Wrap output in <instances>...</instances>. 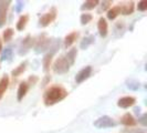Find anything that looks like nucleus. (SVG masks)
Segmentation results:
<instances>
[{
	"mask_svg": "<svg viewBox=\"0 0 147 133\" xmlns=\"http://www.w3.org/2000/svg\"><path fill=\"white\" fill-rule=\"evenodd\" d=\"M67 94L69 93L65 88H63L61 86H52L49 89H47V91L44 92L43 102L48 107L53 105V104L62 101L63 99H65Z\"/></svg>",
	"mask_w": 147,
	"mask_h": 133,
	"instance_id": "nucleus-1",
	"label": "nucleus"
},
{
	"mask_svg": "<svg viewBox=\"0 0 147 133\" xmlns=\"http://www.w3.org/2000/svg\"><path fill=\"white\" fill-rule=\"evenodd\" d=\"M53 71L58 74H64L70 70V64L67 62V60L64 56H61L58 59L54 61L53 66H52Z\"/></svg>",
	"mask_w": 147,
	"mask_h": 133,
	"instance_id": "nucleus-2",
	"label": "nucleus"
},
{
	"mask_svg": "<svg viewBox=\"0 0 147 133\" xmlns=\"http://www.w3.org/2000/svg\"><path fill=\"white\" fill-rule=\"evenodd\" d=\"M51 43H52V39L45 37L44 35H42L37 40V42H36V45H34V49L36 50L34 51H36V53H41V52L48 50L50 48Z\"/></svg>",
	"mask_w": 147,
	"mask_h": 133,
	"instance_id": "nucleus-3",
	"label": "nucleus"
},
{
	"mask_svg": "<svg viewBox=\"0 0 147 133\" xmlns=\"http://www.w3.org/2000/svg\"><path fill=\"white\" fill-rule=\"evenodd\" d=\"M55 18H57V8L52 7L49 12L44 14L39 19V24L41 27H48L50 23H52V22L55 20Z\"/></svg>",
	"mask_w": 147,
	"mask_h": 133,
	"instance_id": "nucleus-4",
	"label": "nucleus"
},
{
	"mask_svg": "<svg viewBox=\"0 0 147 133\" xmlns=\"http://www.w3.org/2000/svg\"><path fill=\"white\" fill-rule=\"evenodd\" d=\"M115 126H116V123L109 115H103L94 121V126L98 128V129H107V128H113Z\"/></svg>",
	"mask_w": 147,
	"mask_h": 133,
	"instance_id": "nucleus-5",
	"label": "nucleus"
},
{
	"mask_svg": "<svg viewBox=\"0 0 147 133\" xmlns=\"http://www.w3.org/2000/svg\"><path fill=\"white\" fill-rule=\"evenodd\" d=\"M91 73H92V66H86L85 68H83L75 75V81H76V83L80 84L82 82H84L86 79L90 78Z\"/></svg>",
	"mask_w": 147,
	"mask_h": 133,
	"instance_id": "nucleus-6",
	"label": "nucleus"
},
{
	"mask_svg": "<svg viewBox=\"0 0 147 133\" xmlns=\"http://www.w3.org/2000/svg\"><path fill=\"white\" fill-rule=\"evenodd\" d=\"M11 1H0V28H2L7 21V12Z\"/></svg>",
	"mask_w": 147,
	"mask_h": 133,
	"instance_id": "nucleus-7",
	"label": "nucleus"
},
{
	"mask_svg": "<svg viewBox=\"0 0 147 133\" xmlns=\"http://www.w3.org/2000/svg\"><path fill=\"white\" fill-rule=\"evenodd\" d=\"M34 42V39L31 38V36H27V37L23 39L21 45H20V49H19V54L20 56H24L27 54L29 50L32 48V44Z\"/></svg>",
	"mask_w": 147,
	"mask_h": 133,
	"instance_id": "nucleus-8",
	"label": "nucleus"
},
{
	"mask_svg": "<svg viewBox=\"0 0 147 133\" xmlns=\"http://www.w3.org/2000/svg\"><path fill=\"white\" fill-rule=\"evenodd\" d=\"M135 102H136V99L134 96H123L117 101V105L122 109H127L134 105Z\"/></svg>",
	"mask_w": 147,
	"mask_h": 133,
	"instance_id": "nucleus-9",
	"label": "nucleus"
},
{
	"mask_svg": "<svg viewBox=\"0 0 147 133\" xmlns=\"http://www.w3.org/2000/svg\"><path fill=\"white\" fill-rule=\"evenodd\" d=\"M97 29L100 32V36L102 38H105L107 36V31H109V24L104 18H100L97 22Z\"/></svg>",
	"mask_w": 147,
	"mask_h": 133,
	"instance_id": "nucleus-10",
	"label": "nucleus"
},
{
	"mask_svg": "<svg viewBox=\"0 0 147 133\" xmlns=\"http://www.w3.org/2000/svg\"><path fill=\"white\" fill-rule=\"evenodd\" d=\"M121 123L126 126H134L137 124V121L134 119L131 113H125L121 119Z\"/></svg>",
	"mask_w": 147,
	"mask_h": 133,
	"instance_id": "nucleus-11",
	"label": "nucleus"
},
{
	"mask_svg": "<svg viewBox=\"0 0 147 133\" xmlns=\"http://www.w3.org/2000/svg\"><path fill=\"white\" fill-rule=\"evenodd\" d=\"M28 90H29V84H28L27 82H21V83L19 84L18 93H17V99H18V101H21L22 99L24 98V96H26L27 92H28Z\"/></svg>",
	"mask_w": 147,
	"mask_h": 133,
	"instance_id": "nucleus-12",
	"label": "nucleus"
},
{
	"mask_svg": "<svg viewBox=\"0 0 147 133\" xmlns=\"http://www.w3.org/2000/svg\"><path fill=\"white\" fill-rule=\"evenodd\" d=\"M9 86V77L7 74H5L1 79H0V100L2 99L3 94L6 93V90L8 89Z\"/></svg>",
	"mask_w": 147,
	"mask_h": 133,
	"instance_id": "nucleus-13",
	"label": "nucleus"
},
{
	"mask_svg": "<svg viewBox=\"0 0 147 133\" xmlns=\"http://www.w3.org/2000/svg\"><path fill=\"white\" fill-rule=\"evenodd\" d=\"M119 8H121V14L122 15H131L134 11V2L133 1H129V2H126L125 5H119Z\"/></svg>",
	"mask_w": 147,
	"mask_h": 133,
	"instance_id": "nucleus-14",
	"label": "nucleus"
},
{
	"mask_svg": "<svg viewBox=\"0 0 147 133\" xmlns=\"http://www.w3.org/2000/svg\"><path fill=\"white\" fill-rule=\"evenodd\" d=\"M79 36V33L76 32V31H73V32H71V33H69L65 38H64V48H69V47H71L73 42L76 40V38Z\"/></svg>",
	"mask_w": 147,
	"mask_h": 133,
	"instance_id": "nucleus-15",
	"label": "nucleus"
},
{
	"mask_svg": "<svg viewBox=\"0 0 147 133\" xmlns=\"http://www.w3.org/2000/svg\"><path fill=\"white\" fill-rule=\"evenodd\" d=\"M53 54H54V52L51 51V52H49V53H47V54L44 56L43 60H42V64H43V71L44 72H48V71H49Z\"/></svg>",
	"mask_w": 147,
	"mask_h": 133,
	"instance_id": "nucleus-16",
	"label": "nucleus"
},
{
	"mask_svg": "<svg viewBox=\"0 0 147 133\" xmlns=\"http://www.w3.org/2000/svg\"><path fill=\"white\" fill-rule=\"evenodd\" d=\"M94 40H95V37H94V36H88V37L83 38V40H82L81 43H80V48L83 49V50L88 49V47L94 42Z\"/></svg>",
	"mask_w": 147,
	"mask_h": 133,
	"instance_id": "nucleus-17",
	"label": "nucleus"
},
{
	"mask_svg": "<svg viewBox=\"0 0 147 133\" xmlns=\"http://www.w3.org/2000/svg\"><path fill=\"white\" fill-rule=\"evenodd\" d=\"M119 14H121V8H119V6L112 7L111 9L107 10V18H109L110 20H114Z\"/></svg>",
	"mask_w": 147,
	"mask_h": 133,
	"instance_id": "nucleus-18",
	"label": "nucleus"
},
{
	"mask_svg": "<svg viewBox=\"0 0 147 133\" xmlns=\"http://www.w3.org/2000/svg\"><path fill=\"white\" fill-rule=\"evenodd\" d=\"M76 56H78V50H76V48H72L70 51L67 52V54H66L65 58H66V60H67V62H69L70 66L74 64L75 59H76Z\"/></svg>",
	"mask_w": 147,
	"mask_h": 133,
	"instance_id": "nucleus-19",
	"label": "nucleus"
},
{
	"mask_svg": "<svg viewBox=\"0 0 147 133\" xmlns=\"http://www.w3.org/2000/svg\"><path fill=\"white\" fill-rule=\"evenodd\" d=\"M100 2L97 1V0H88V1H85L83 5L81 6V10H92V9H94V8L98 5Z\"/></svg>",
	"mask_w": 147,
	"mask_h": 133,
	"instance_id": "nucleus-20",
	"label": "nucleus"
},
{
	"mask_svg": "<svg viewBox=\"0 0 147 133\" xmlns=\"http://www.w3.org/2000/svg\"><path fill=\"white\" fill-rule=\"evenodd\" d=\"M28 20H29V16H28V15L21 16V17L19 18L18 22H17V29L19 30V31H22V30L26 28Z\"/></svg>",
	"mask_w": 147,
	"mask_h": 133,
	"instance_id": "nucleus-21",
	"label": "nucleus"
},
{
	"mask_svg": "<svg viewBox=\"0 0 147 133\" xmlns=\"http://www.w3.org/2000/svg\"><path fill=\"white\" fill-rule=\"evenodd\" d=\"M26 69H27V62L24 61V62H22L21 64H19L16 69H13L11 74H12L13 77H19V75H21V74L26 71Z\"/></svg>",
	"mask_w": 147,
	"mask_h": 133,
	"instance_id": "nucleus-22",
	"label": "nucleus"
},
{
	"mask_svg": "<svg viewBox=\"0 0 147 133\" xmlns=\"http://www.w3.org/2000/svg\"><path fill=\"white\" fill-rule=\"evenodd\" d=\"M12 54H13V51L10 47L6 48L2 53H1V61H10L12 59Z\"/></svg>",
	"mask_w": 147,
	"mask_h": 133,
	"instance_id": "nucleus-23",
	"label": "nucleus"
},
{
	"mask_svg": "<svg viewBox=\"0 0 147 133\" xmlns=\"http://www.w3.org/2000/svg\"><path fill=\"white\" fill-rule=\"evenodd\" d=\"M126 87L132 91H137L140 88V83L136 80H128L126 82Z\"/></svg>",
	"mask_w": 147,
	"mask_h": 133,
	"instance_id": "nucleus-24",
	"label": "nucleus"
},
{
	"mask_svg": "<svg viewBox=\"0 0 147 133\" xmlns=\"http://www.w3.org/2000/svg\"><path fill=\"white\" fill-rule=\"evenodd\" d=\"M13 33H15V31H13V29H11V28H8V29L5 30L3 36H2L3 41H6V42L10 41L12 39V37H13Z\"/></svg>",
	"mask_w": 147,
	"mask_h": 133,
	"instance_id": "nucleus-25",
	"label": "nucleus"
},
{
	"mask_svg": "<svg viewBox=\"0 0 147 133\" xmlns=\"http://www.w3.org/2000/svg\"><path fill=\"white\" fill-rule=\"evenodd\" d=\"M92 19H93V16L91 15V14H82L81 17H80V21H81V24H88V22L92 21Z\"/></svg>",
	"mask_w": 147,
	"mask_h": 133,
	"instance_id": "nucleus-26",
	"label": "nucleus"
},
{
	"mask_svg": "<svg viewBox=\"0 0 147 133\" xmlns=\"http://www.w3.org/2000/svg\"><path fill=\"white\" fill-rule=\"evenodd\" d=\"M112 1H103L102 2V5H101V9L98 10V12H101V11H105V10H107L109 8L112 6Z\"/></svg>",
	"mask_w": 147,
	"mask_h": 133,
	"instance_id": "nucleus-27",
	"label": "nucleus"
},
{
	"mask_svg": "<svg viewBox=\"0 0 147 133\" xmlns=\"http://www.w3.org/2000/svg\"><path fill=\"white\" fill-rule=\"evenodd\" d=\"M23 7H24V2H23V1H17V2H16L15 11L18 12V14H20L22 11V9H23Z\"/></svg>",
	"mask_w": 147,
	"mask_h": 133,
	"instance_id": "nucleus-28",
	"label": "nucleus"
},
{
	"mask_svg": "<svg viewBox=\"0 0 147 133\" xmlns=\"http://www.w3.org/2000/svg\"><path fill=\"white\" fill-rule=\"evenodd\" d=\"M137 9H138L140 11H145L147 9V1H145V0L140 1L138 5H137Z\"/></svg>",
	"mask_w": 147,
	"mask_h": 133,
	"instance_id": "nucleus-29",
	"label": "nucleus"
},
{
	"mask_svg": "<svg viewBox=\"0 0 147 133\" xmlns=\"http://www.w3.org/2000/svg\"><path fill=\"white\" fill-rule=\"evenodd\" d=\"M146 118H147L146 114H143V115L138 119V122H140L143 126H146V124H147V123H146Z\"/></svg>",
	"mask_w": 147,
	"mask_h": 133,
	"instance_id": "nucleus-30",
	"label": "nucleus"
},
{
	"mask_svg": "<svg viewBox=\"0 0 147 133\" xmlns=\"http://www.w3.org/2000/svg\"><path fill=\"white\" fill-rule=\"evenodd\" d=\"M37 81H38V78L37 77H34V75H33V77H30L29 78V82H31L32 84H34Z\"/></svg>",
	"mask_w": 147,
	"mask_h": 133,
	"instance_id": "nucleus-31",
	"label": "nucleus"
},
{
	"mask_svg": "<svg viewBox=\"0 0 147 133\" xmlns=\"http://www.w3.org/2000/svg\"><path fill=\"white\" fill-rule=\"evenodd\" d=\"M134 111H135V113H136V114H140V107H138V108H135V109H134Z\"/></svg>",
	"mask_w": 147,
	"mask_h": 133,
	"instance_id": "nucleus-32",
	"label": "nucleus"
},
{
	"mask_svg": "<svg viewBox=\"0 0 147 133\" xmlns=\"http://www.w3.org/2000/svg\"><path fill=\"white\" fill-rule=\"evenodd\" d=\"M1 49H2V42H1V40H0V51H1Z\"/></svg>",
	"mask_w": 147,
	"mask_h": 133,
	"instance_id": "nucleus-33",
	"label": "nucleus"
}]
</instances>
